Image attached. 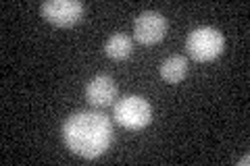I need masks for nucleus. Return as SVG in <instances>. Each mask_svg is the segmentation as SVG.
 <instances>
[{"label":"nucleus","instance_id":"f257e3e1","mask_svg":"<svg viewBox=\"0 0 250 166\" xmlns=\"http://www.w3.org/2000/svg\"><path fill=\"white\" fill-rule=\"evenodd\" d=\"M62 141L73 154L82 158L103 156L113 144V123L98 110H80L62 123Z\"/></svg>","mask_w":250,"mask_h":166},{"label":"nucleus","instance_id":"f03ea898","mask_svg":"<svg viewBox=\"0 0 250 166\" xmlns=\"http://www.w3.org/2000/svg\"><path fill=\"white\" fill-rule=\"evenodd\" d=\"M225 48V36L215 27L202 25L192 29L186 37V50L188 54L198 60V62H208L215 60Z\"/></svg>","mask_w":250,"mask_h":166},{"label":"nucleus","instance_id":"7ed1b4c3","mask_svg":"<svg viewBox=\"0 0 250 166\" xmlns=\"http://www.w3.org/2000/svg\"><path fill=\"white\" fill-rule=\"evenodd\" d=\"M113 118L127 131H140L152 121V108L142 96H125L115 102Z\"/></svg>","mask_w":250,"mask_h":166},{"label":"nucleus","instance_id":"20e7f679","mask_svg":"<svg viewBox=\"0 0 250 166\" xmlns=\"http://www.w3.org/2000/svg\"><path fill=\"white\" fill-rule=\"evenodd\" d=\"M40 13L57 27H73L83 17V4L80 0H48L40 6Z\"/></svg>","mask_w":250,"mask_h":166},{"label":"nucleus","instance_id":"39448f33","mask_svg":"<svg viewBox=\"0 0 250 166\" xmlns=\"http://www.w3.org/2000/svg\"><path fill=\"white\" fill-rule=\"evenodd\" d=\"M167 34V19L159 11H144L134 21V37L142 46L159 44Z\"/></svg>","mask_w":250,"mask_h":166},{"label":"nucleus","instance_id":"423d86ee","mask_svg":"<svg viewBox=\"0 0 250 166\" xmlns=\"http://www.w3.org/2000/svg\"><path fill=\"white\" fill-rule=\"evenodd\" d=\"M115 96H117V83L111 75L100 73L96 77H92L88 85H85V98H88L92 106L103 108V106L113 104Z\"/></svg>","mask_w":250,"mask_h":166},{"label":"nucleus","instance_id":"0eeeda50","mask_svg":"<svg viewBox=\"0 0 250 166\" xmlns=\"http://www.w3.org/2000/svg\"><path fill=\"white\" fill-rule=\"evenodd\" d=\"M188 67H190V62H188L186 56H182V54H173V56L163 60L161 77L165 79L167 83H179L188 75Z\"/></svg>","mask_w":250,"mask_h":166},{"label":"nucleus","instance_id":"6e6552de","mask_svg":"<svg viewBox=\"0 0 250 166\" xmlns=\"http://www.w3.org/2000/svg\"><path fill=\"white\" fill-rule=\"evenodd\" d=\"M104 52H106V56L113 58V60H125V58L131 56V52H134V42H131V37L125 36V34H113L106 39Z\"/></svg>","mask_w":250,"mask_h":166},{"label":"nucleus","instance_id":"1a4fd4ad","mask_svg":"<svg viewBox=\"0 0 250 166\" xmlns=\"http://www.w3.org/2000/svg\"><path fill=\"white\" fill-rule=\"evenodd\" d=\"M248 162H250V158H248V156H244V158H240V164H244V166H246Z\"/></svg>","mask_w":250,"mask_h":166}]
</instances>
